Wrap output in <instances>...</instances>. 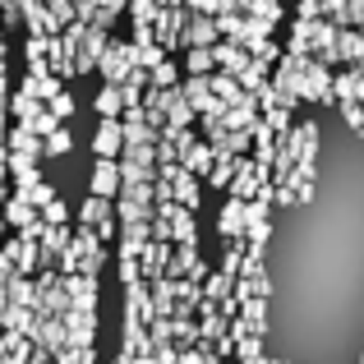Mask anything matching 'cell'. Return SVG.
<instances>
[{"label":"cell","mask_w":364,"mask_h":364,"mask_svg":"<svg viewBox=\"0 0 364 364\" xmlns=\"http://www.w3.org/2000/svg\"><path fill=\"white\" fill-rule=\"evenodd\" d=\"M263 360L364 364V124L323 111L263 235Z\"/></svg>","instance_id":"6da1fadb"}]
</instances>
